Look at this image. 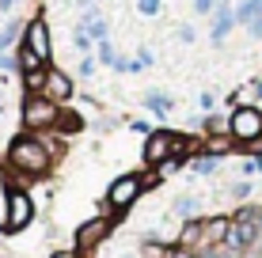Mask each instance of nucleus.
Returning <instances> with one entry per match:
<instances>
[{
    "instance_id": "1",
    "label": "nucleus",
    "mask_w": 262,
    "mask_h": 258,
    "mask_svg": "<svg viewBox=\"0 0 262 258\" xmlns=\"http://www.w3.org/2000/svg\"><path fill=\"white\" fill-rule=\"evenodd\" d=\"M53 163H57V156L42 133H23L8 145V171H15L19 179H42Z\"/></svg>"
},
{
    "instance_id": "2",
    "label": "nucleus",
    "mask_w": 262,
    "mask_h": 258,
    "mask_svg": "<svg viewBox=\"0 0 262 258\" xmlns=\"http://www.w3.org/2000/svg\"><path fill=\"white\" fill-rule=\"evenodd\" d=\"M61 110H65L61 103H53L46 91H38V95H27V99H23L19 122H23L27 133H50V129H57Z\"/></svg>"
},
{
    "instance_id": "3",
    "label": "nucleus",
    "mask_w": 262,
    "mask_h": 258,
    "mask_svg": "<svg viewBox=\"0 0 262 258\" xmlns=\"http://www.w3.org/2000/svg\"><path fill=\"white\" fill-rule=\"evenodd\" d=\"M34 220V198L19 186H8L4 190V232H27Z\"/></svg>"
},
{
    "instance_id": "4",
    "label": "nucleus",
    "mask_w": 262,
    "mask_h": 258,
    "mask_svg": "<svg viewBox=\"0 0 262 258\" xmlns=\"http://www.w3.org/2000/svg\"><path fill=\"white\" fill-rule=\"evenodd\" d=\"M111 232H114L111 217H88V220H80L76 232H72V247L80 251V258H88V254H95L99 247L111 239Z\"/></svg>"
},
{
    "instance_id": "5",
    "label": "nucleus",
    "mask_w": 262,
    "mask_h": 258,
    "mask_svg": "<svg viewBox=\"0 0 262 258\" xmlns=\"http://www.w3.org/2000/svg\"><path fill=\"white\" fill-rule=\"evenodd\" d=\"M144 194V182L141 175H118L111 186H106V198H103V209L106 213H125Z\"/></svg>"
},
{
    "instance_id": "6",
    "label": "nucleus",
    "mask_w": 262,
    "mask_h": 258,
    "mask_svg": "<svg viewBox=\"0 0 262 258\" xmlns=\"http://www.w3.org/2000/svg\"><path fill=\"white\" fill-rule=\"evenodd\" d=\"M232 137L239 145H258L262 140V110L258 106H236L232 110Z\"/></svg>"
},
{
    "instance_id": "7",
    "label": "nucleus",
    "mask_w": 262,
    "mask_h": 258,
    "mask_svg": "<svg viewBox=\"0 0 262 258\" xmlns=\"http://www.w3.org/2000/svg\"><path fill=\"white\" fill-rule=\"evenodd\" d=\"M23 46L34 50V53H38V57L50 65V57H53V34H50L46 15H34V19L23 27Z\"/></svg>"
},
{
    "instance_id": "8",
    "label": "nucleus",
    "mask_w": 262,
    "mask_h": 258,
    "mask_svg": "<svg viewBox=\"0 0 262 258\" xmlns=\"http://www.w3.org/2000/svg\"><path fill=\"white\" fill-rule=\"evenodd\" d=\"M175 137H179V133H171V129H152L148 137H144V163L160 167L164 159H171V152H175Z\"/></svg>"
},
{
    "instance_id": "9",
    "label": "nucleus",
    "mask_w": 262,
    "mask_h": 258,
    "mask_svg": "<svg viewBox=\"0 0 262 258\" xmlns=\"http://www.w3.org/2000/svg\"><path fill=\"white\" fill-rule=\"evenodd\" d=\"M72 91H76V87H72V76L65 73V68H46V95H50V99L53 103H61V106H65L69 99H72Z\"/></svg>"
},
{
    "instance_id": "10",
    "label": "nucleus",
    "mask_w": 262,
    "mask_h": 258,
    "mask_svg": "<svg viewBox=\"0 0 262 258\" xmlns=\"http://www.w3.org/2000/svg\"><path fill=\"white\" fill-rule=\"evenodd\" d=\"M232 27H236V12H232L228 4H221V8L213 12V34H209V38H213V46H221V42H224V34H228Z\"/></svg>"
},
{
    "instance_id": "11",
    "label": "nucleus",
    "mask_w": 262,
    "mask_h": 258,
    "mask_svg": "<svg viewBox=\"0 0 262 258\" xmlns=\"http://www.w3.org/2000/svg\"><path fill=\"white\" fill-rule=\"evenodd\" d=\"M171 213L183 220H194L198 213H202V198H194V194H179L175 201H171Z\"/></svg>"
},
{
    "instance_id": "12",
    "label": "nucleus",
    "mask_w": 262,
    "mask_h": 258,
    "mask_svg": "<svg viewBox=\"0 0 262 258\" xmlns=\"http://www.w3.org/2000/svg\"><path fill=\"white\" fill-rule=\"evenodd\" d=\"M144 106H148V110L152 114H156V118H167V114L171 110H175V99H171V95L167 91H148V95H144V99H141Z\"/></svg>"
},
{
    "instance_id": "13",
    "label": "nucleus",
    "mask_w": 262,
    "mask_h": 258,
    "mask_svg": "<svg viewBox=\"0 0 262 258\" xmlns=\"http://www.w3.org/2000/svg\"><path fill=\"white\" fill-rule=\"evenodd\" d=\"M202 126L209 137H224V133H232V114H205Z\"/></svg>"
},
{
    "instance_id": "14",
    "label": "nucleus",
    "mask_w": 262,
    "mask_h": 258,
    "mask_svg": "<svg viewBox=\"0 0 262 258\" xmlns=\"http://www.w3.org/2000/svg\"><path fill=\"white\" fill-rule=\"evenodd\" d=\"M80 129H84V118H80L76 110H61L57 129H53V133H61V137H72V133H80Z\"/></svg>"
},
{
    "instance_id": "15",
    "label": "nucleus",
    "mask_w": 262,
    "mask_h": 258,
    "mask_svg": "<svg viewBox=\"0 0 262 258\" xmlns=\"http://www.w3.org/2000/svg\"><path fill=\"white\" fill-rule=\"evenodd\" d=\"M15 57H19V73H38V68H46V61H42L34 50H27V46H19Z\"/></svg>"
},
{
    "instance_id": "16",
    "label": "nucleus",
    "mask_w": 262,
    "mask_h": 258,
    "mask_svg": "<svg viewBox=\"0 0 262 258\" xmlns=\"http://www.w3.org/2000/svg\"><path fill=\"white\" fill-rule=\"evenodd\" d=\"M216 167H221V156H209V152H202V156H198L194 163H190V171H194V175H213Z\"/></svg>"
},
{
    "instance_id": "17",
    "label": "nucleus",
    "mask_w": 262,
    "mask_h": 258,
    "mask_svg": "<svg viewBox=\"0 0 262 258\" xmlns=\"http://www.w3.org/2000/svg\"><path fill=\"white\" fill-rule=\"evenodd\" d=\"M46 68H50V65H46ZM46 68H38V73H23L27 95H38V91H46Z\"/></svg>"
},
{
    "instance_id": "18",
    "label": "nucleus",
    "mask_w": 262,
    "mask_h": 258,
    "mask_svg": "<svg viewBox=\"0 0 262 258\" xmlns=\"http://www.w3.org/2000/svg\"><path fill=\"white\" fill-rule=\"evenodd\" d=\"M258 8H262V0H243V4L236 8V23L251 27V19H255V15H258Z\"/></svg>"
},
{
    "instance_id": "19",
    "label": "nucleus",
    "mask_w": 262,
    "mask_h": 258,
    "mask_svg": "<svg viewBox=\"0 0 262 258\" xmlns=\"http://www.w3.org/2000/svg\"><path fill=\"white\" fill-rule=\"evenodd\" d=\"M92 34H88L84 31V27H72V46H76V53H84V57H88V53H92Z\"/></svg>"
},
{
    "instance_id": "20",
    "label": "nucleus",
    "mask_w": 262,
    "mask_h": 258,
    "mask_svg": "<svg viewBox=\"0 0 262 258\" xmlns=\"http://www.w3.org/2000/svg\"><path fill=\"white\" fill-rule=\"evenodd\" d=\"M19 38V23L15 19H8L4 27H0V50H12V42Z\"/></svg>"
},
{
    "instance_id": "21",
    "label": "nucleus",
    "mask_w": 262,
    "mask_h": 258,
    "mask_svg": "<svg viewBox=\"0 0 262 258\" xmlns=\"http://www.w3.org/2000/svg\"><path fill=\"white\" fill-rule=\"evenodd\" d=\"M95 50H99V65H111V68L118 65V53H114V42H111V38H106V42H99Z\"/></svg>"
},
{
    "instance_id": "22",
    "label": "nucleus",
    "mask_w": 262,
    "mask_h": 258,
    "mask_svg": "<svg viewBox=\"0 0 262 258\" xmlns=\"http://www.w3.org/2000/svg\"><path fill=\"white\" fill-rule=\"evenodd\" d=\"M194 15H209V12H216V8H221V0H194Z\"/></svg>"
},
{
    "instance_id": "23",
    "label": "nucleus",
    "mask_w": 262,
    "mask_h": 258,
    "mask_svg": "<svg viewBox=\"0 0 262 258\" xmlns=\"http://www.w3.org/2000/svg\"><path fill=\"white\" fill-rule=\"evenodd\" d=\"M0 68H4V73H15V68H19V57H12L8 50H0Z\"/></svg>"
},
{
    "instance_id": "24",
    "label": "nucleus",
    "mask_w": 262,
    "mask_h": 258,
    "mask_svg": "<svg viewBox=\"0 0 262 258\" xmlns=\"http://www.w3.org/2000/svg\"><path fill=\"white\" fill-rule=\"evenodd\" d=\"M251 190H255V186H251L247 179H243V182H236V186H232V198H239V201H247V198H251Z\"/></svg>"
},
{
    "instance_id": "25",
    "label": "nucleus",
    "mask_w": 262,
    "mask_h": 258,
    "mask_svg": "<svg viewBox=\"0 0 262 258\" xmlns=\"http://www.w3.org/2000/svg\"><path fill=\"white\" fill-rule=\"evenodd\" d=\"M198 106H202L205 114H213V106H216V95H213V91H202V95H198Z\"/></svg>"
},
{
    "instance_id": "26",
    "label": "nucleus",
    "mask_w": 262,
    "mask_h": 258,
    "mask_svg": "<svg viewBox=\"0 0 262 258\" xmlns=\"http://www.w3.org/2000/svg\"><path fill=\"white\" fill-rule=\"evenodd\" d=\"M243 175H262V156H255V159H247V163H243Z\"/></svg>"
},
{
    "instance_id": "27",
    "label": "nucleus",
    "mask_w": 262,
    "mask_h": 258,
    "mask_svg": "<svg viewBox=\"0 0 262 258\" xmlns=\"http://www.w3.org/2000/svg\"><path fill=\"white\" fill-rule=\"evenodd\" d=\"M194 38H198V34H194V27H190V23H183V27H179V42H183V46H190Z\"/></svg>"
},
{
    "instance_id": "28",
    "label": "nucleus",
    "mask_w": 262,
    "mask_h": 258,
    "mask_svg": "<svg viewBox=\"0 0 262 258\" xmlns=\"http://www.w3.org/2000/svg\"><path fill=\"white\" fill-rule=\"evenodd\" d=\"M160 4H164V0H141L137 8H141V15H156V12H160Z\"/></svg>"
},
{
    "instance_id": "29",
    "label": "nucleus",
    "mask_w": 262,
    "mask_h": 258,
    "mask_svg": "<svg viewBox=\"0 0 262 258\" xmlns=\"http://www.w3.org/2000/svg\"><path fill=\"white\" fill-rule=\"evenodd\" d=\"M46 258H80V251L76 247H57V251H50Z\"/></svg>"
},
{
    "instance_id": "30",
    "label": "nucleus",
    "mask_w": 262,
    "mask_h": 258,
    "mask_svg": "<svg viewBox=\"0 0 262 258\" xmlns=\"http://www.w3.org/2000/svg\"><path fill=\"white\" fill-rule=\"evenodd\" d=\"M76 73L84 76V80H92V76H95V61H92V57H84V61H80V68H76Z\"/></svg>"
},
{
    "instance_id": "31",
    "label": "nucleus",
    "mask_w": 262,
    "mask_h": 258,
    "mask_svg": "<svg viewBox=\"0 0 262 258\" xmlns=\"http://www.w3.org/2000/svg\"><path fill=\"white\" fill-rule=\"evenodd\" d=\"M137 65H141V68H148V65H152V50H148V46H141V50H137Z\"/></svg>"
},
{
    "instance_id": "32",
    "label": "nucleus",
    "mask_w": 262,
    "mask_h": 258,
    "mask_svg": "<svg viewBox=\"0 0 262 258\" xmlns=\"http://www.w3.org/2000/svg\"><path fill=\"white\" fill-rule=\"evenodd\" d=\"M129 129H133V133H144V137L152 133V126H148V122H141V118H137V122H129Z\"/></svg>"
},
{
    "instance_id": "33",
    "label": "nucleus",
    "mask_w": 262,
    "mask_h": 258,
    "mask_svg": "<svg viewBox=\"0 0 262 258\" xmlns=\"http://www.w3.org/2000/svg\"><path fill=\"white\" fill-rule=\"evenodd\" d=\"M15 4H19V0H0V12H12Z\"/></svg>"
},
{
    "instance_id": "34",
    "label": "nucleus",
    "mask_w": 262,
    "mask_h": 258,
    "mask_svg": "<svg viewBox=\"0 0 262 258\" xmlns=\"http://www.w3.org/2000/svg\"><path fill=\"white\" fill-rule=\"evenodd\" d=\"M0 118H4V106H0Z\"/></svg>"
},
{
    "instance_id": "35",
    "label": "nucleus",
    "mask_w": 262,
    "mask_h": 258,
    "mask_svg": "<svg viewBox=\"0 0 262 258\" xmlns=\"http://www.w3.org/2000/svg\"><path fill=\"white\" fill-rule=\"evenodd\" d=\"M137 4H141V0H137Z\"/></svg>"
}]
</instances>
